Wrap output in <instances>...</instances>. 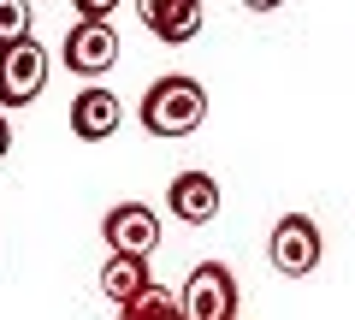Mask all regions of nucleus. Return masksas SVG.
I'll use <instances>...</instances> for the list:
<instances>
[{"mask_svg": "<svg viewBox=\"0 0 355 320\" xmlns=\"http://www.w3.org/2000/svg\"><path fill=\"white\" fill-rule=\"evenodd\" d=\"M148 285H154V279H148V261L107 255V267H101V296H107V303H119V308H125L130 296H142Z\"/></svg>", "mask_w": 355, "mask_h": 320, "instance_id": "nucleus-10", "label": "nucleus"}, {"mask_svg": "<svg viewBox=\"0 0 355 320\" xmlns=\"http://www.w3.org/2000/svg\"><path fill=\"white\" fill-rule=\"evenodd\" d=\"M166 208H172V219H184V226H207V219L219 214L214 172H178L172 190H166Z\"/></svg>", "mask_w": 355, "mask_h": 320, "instance_id": "nucleus-7", "label": "nucleus"}, {"mask_svg": "<svg viewBox=\"0 0 355 320\" xmlns=\"http://www.w3.org/2000/svg\"><path fill=\"white\" fill-rule=\"evenodd\" d=\"M320 255H326V244H320V226L308 214H284L279 226H272V237H266V261H272L284 279H308V273L320 267Z\"/></svg>", "mask_w": 355, "mask_h": 320, "instance_id": "nucleus-4", "label": "nucleus"}, {"mask_svg": "<svg viewBox=\"0 0 355 320\" xmlns=\"http://www.w3.org/2000/svg\"><path fill=\"white\" fill-rule=\"evenodd\" d=\"M137 119H142V130L160 137V142L196 137L202 119H207V90L196 83V77H184V71H166V77H154V83H148Z\"/></svg>", "mask_w": 355, "mask_h": 320, "instance_id": "nucleus-1", "label": "nucleus"}, {"mask_svg": "<svg viewBox=\"0 0 355 320\" xmlns=\"http://www.w3.org/2000/svg\"><path fill=\"white\" fill-rule=\"evenodd\" d=\"M6 149H12V125H6V113H0V160H6Z\"/></svg>", "mask_w": 355, "mask_h": 320, "instance_id": "nucleus-13", "label": "nucleus"}, {"mask_svg": "<svg viewBox=\"0 0 355 320\" xmlns=\"http://www.w3.org/2000/svg\"><path fill=\"white\" fill-rule=\"evenodd\" d=\"M119 119H125L119 95L101 90V83H89V90L71 101V137H83V142H107V137L119 130Z\"/></svg>", "mask_w": 355, "mask_h": 320, "instance_id": "nucleus-8", "label": "nucleus"}, {"mask_svg": "<svg viewBox=\"0 0 355 320\" xmlns=\"http://www.w3.org/2000/svg\"><path fill=\"white\" fill-rule=\"evenodd\" d=\"M101 237H107V249H113V255L148 261L154 249H160V214H154L148 202H119V208H107Z\"/></svg>", "mask_w": 355, "mask_h": 320, "instance_id": "nucleus-5", "label": "nucleus"}, {"mask_svg": "<svg viewBox=\"0 0 355 320\" xmlns=\"http://www.w3.org/2000/svg\"><path fill=\"white\" fill-rule=\"evenodd\" d=\"M237 320H243V314H237Z\"/></svg>", "mask_w": 355, "mask_h": 320, "instance_id": "nucleus-14", "label": "nucleus"}, {"mask_svg": "<svg viewBox=\"0 0 355 320\" xmlns=\"http://www.w3.org/2000/svg\"><path fill=\"white\" fill-rule=\"evenodd\" d=\"M202 18H207L202 0H142V24H148L160 42H172V48L202 36Z\"/></svg>", "mask_w": 355, "mask_h": 320, "instance_id": "nucleus-9", "label": "nucleus"}, {"mask_svg": "<svg viewBox=\"0 0 355 320\" xmlns=\"http://www.w3.org/2000/svg\"><path fill=\"white\" fill-rule=\"evenodd\" d=\"M65 65H71L77 77H89V83L107 77L119 65V30L113 24H83V18H77V24L65 30Z\"/></svg>", "mask_w": 355, "mask_h": 320, "instance_id": "nucleus-6", "label": "nucleus"}, {"mask_svg": "<svg viewBox=\"0 0 355 320\" xmlns=\"http://www.w3.org/2000/svg\"><path fill=\"white\" fill-rule=\"evenodd\" d=\"M119 320H184V308H178V291L148 285L142 296H130V303L119 308Z\"/></svg>", "mask_w": 355, "mask_h": 320, "instance_id": "nucleus-11", "label": "nucleus"}, {"mask_svg": "<svg viewBox=\"0 0 355 320\" xmlns=\"http://www.w3.org/2000/svg\"><path fill=\"white\" fill-rule=\"evenodd\" d=\"M30 24H36V12H30V0H0V53L36 36Z\"/></svg>", "mask_w": 355, "mask_h": 320, "instance_id": "nucleus-12", "label": "nucleus"}, {"mask_svg": "<svg viewBox=\"0 0 355 320\" xmlns=\"http://www.w3.org/2000/svg\"><path fill=\"white\" fill-rule=\"evenodd\" d=\"M48 90V48L36 36L0 53V113H24Z\"/></svg>", "mask_w": 355, "mask_h": 320, "instance_id": "nucleus-3", "label": "nucleus"}, {"mask_svg": "<svg viewBox=\"0 0 355 320\" xmlns=\"http://www.w3.org/2000/svg\"><path fill=\"white\" fill-rule=\"evenodd\" d=\"M184 320H237V273L225 261H196L184 291H178Z\"/></svg>", "mask_w": 355, "mask_h": 320, "instance_id": "nucleus-2", "label": "nucleus"}]
</instances>
